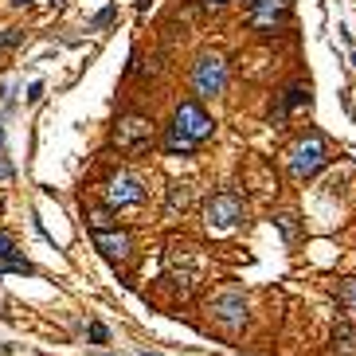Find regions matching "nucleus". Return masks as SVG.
Instances as JSON below:
<instances>
[{
  "instance_id": "nucleus-11",
  "label": "nucleus",
  "mask_w": 356,
  "mask_h": 356,
  "mask_svg": "<svg viewBox=\"0 0 356 356\" xmlns=\"http://www.w3.org/2000/svg\"><path fill=\"white\" fill-rule=\"evenodd\" d=\"M333 344H337L344 356H353V353H356V329L348 325V321H341V325L333 329Z\"/></svg>"
},
{
  "instance_id": "nucleus-18",
  "label": "nucleus",
  "mask_w": 356,
  "mask_h": 356,
  "mask_svg": "<svg viewBox=\"0 0 356 356\" xmlns=\"http://www.w3.org/2000/svg\"><path fill=\"white\" fill-rule=\"evenodd\" d=\"M114 16H118V8H114V4H110V8H102V12L94 16V20H90V28H106V24H110V20H114Z\"/></svg>"
},
{
  "instance_id": "nucleus-1",
  "label": "nucleus",
  "mask_w": 356,
  "mask_h": 356,
  "mask_svg": "<svg viewBox=\"0 0 356 356\" xmlns=\"http://www.w3.org/2000/svg\"><path fill=\"white\" fill-rule=\"evenodd\" d=\"M325 165H329V149H325V137L321 134H302L294 145H290V153H286V169H290L294 180L317 176Z\"/></svg>"
},
{
  "instance_id": "nucleus-14",
  "label": "nucleus",
  "mask_w": 356,
  "mask_h": 356,
  "mask_svg": "<svg viewBox=\"0 0 356 356\" xmlns=\"http://www.w3.org/2000/svg\"><path fill=\"white\" fill-rule=\"evenodd\" d=\"M188 196H192V185H169V211H185L188 208Z\"/></svg>"
},
{
  "instance_id": "nucleus-25",
  "label": "nucleus",
  "mask_w": 356,
  "mask_h": 356,
  "mask_svg": "<svg viewBox=\"0 0 356 356\" xmlns=\"http://www.w3.org/2000/svg\"><path fill=\"white\" fill-rule=\"evenodd\" d=\"M51 4H63V0H51Z\"/></svg>"
},
{
  "instance_id": "nucleus-12",
  "label": "nucleus",
  "mask_w": 356,
  "mask_h": 356,
  "mask_svg": "<svg viewBox=\"0 0 356 356\" xmlns=\"http://www.w3.org/2000/svg\"><path fill=\"white\" fill-rule=\"evenodd\" d=\"M282 102H286V110H302V106H309V86H302V83H294V86H286L282 90Z\"/></svg>"
},
{
  "instance_id": "nucleus-3",
  "label": "nucleus",
  "mask_w": 356,
  "mask_h": 356,
  "mask_svg": "<svg viewBox=\"0 0 356 356\" xmlns=\"http://www.w3.org/2000/svg\"><path fill=\"white\" fill-rule=\"evenodd\" d=\"M172 125L180 129V134H188L192 141H208L211 134H216V122L208 118V110L200 106V98H188L176 106V114H172Z\"/></svg>"
},
{
  "instance_id": "nucleus-21",
  "label": "nucleus",
  "mask_w": 356,
  "mask_h": 356,
  "mask_svg": "<svg viewBox=\"0 0 356 356\" xmlns=\"http://www.w3.org/2000/svg\"><path fill=\"white\" fill-rule=\"evenodd\" d=\"M231 0H204V8H211V12H220V8H227Z\"/></svg>"
},
{
  "instance_id": "nucleus-7",
  "label": "nucleus",
  "mask_w": 356,
  "mask_h": 356,
  "mask_svg": "<svg viewBox=\"0 0 356 356\" xmlns=\"http://www.w3.org/2000/svg\"><path fill=\"white\" fill-rule=\"evenodd\" d=\"M141 200H145V188H141V180L134 172H114L106 180V204L110 208H134Z\"/></svg>"
},
{
  "instance_id": "nucleus-8",
  "label": "nucleus",
  "mask_w": 356,
  "mask_h": 356,
  "mask_svg": "<svg viewBox=\"0 0 356 356\" xmlns=\"http://www.w3.org/2000/svg\"><path fill=\"white\" fill-rule=\"evenodd\" d=\"M211 313H216V321H223L227 329H239L247 317V302L239 290H227V294H220L216 302H211Z\"/></svg>"
},
{
  "instance_id": "nucleus-10",
  "label": "nucleus",
  "mask_w": 356,
  "mask_h": 356,
  "mask_svg": "<svg viewBox=\"0 0 356 356\" xmlns=\"http://www.w3.org/2000/svg\"><path fill=\"white\" fill-rule=\"evenodd\" d=\"M196 149H200V141H192L188 134H180L176 125L165 129V153H169V157H176V153H180V157H192Z\"/></svg>"
},
{
  "instance_id": "nucleus-17",
  "label": "nucleus",
  "mask_w": 356,
  "mask_h": 356,
  "mask_svg": "<svg viewBox=\"0 0 356 356\" xmlns=\"http://www.w3.org/2000/svg\"><path fill=\"white\" fill-rule=\"evenodd\" d=\"M4 258H20V255H16L12 235H4V231H0V262H4Z\"/></svg>"
},
{
  "instance_id": "nucleus-24",
  "label": "nucleus",
  "mask_w": 356,
  "mask_h": 356,
  "mask_svg": "<svg viewBox=\"0 0 356 356\" xmlns=\"http://www.w3.org/2000/svg\"><path fill=\"white\" fill-rule=\"evenodd\" d=\"M0 145H4V129H0Z\"/></svg>"
},
{
  "instance_id": "nucleus-16",
  "label": "nucleus",
  "mask_w": 356,
  "mask_h": 356,
  "mask_svg": "<svg viewBox=\"0 0 356 356\" xmlns=\"http://www.w3.org/2000/svg\"><path fill=\"white\" fill-rule=\"evenodd\" d=\"M86 223H90V231H110V211H106V208H94V211H90V216H86Z\"/></svg>"
},
{
  "instance_id": "nucleus-4",
  "label": "nucleus",
  "mask_w": 356,
  "mask_h": 356,
  "mask_svg": "<svg viewBox=\"0 0 356 356\" xmlns=\"http://www.w3.org/2000/svg\"><path fill=\"white\" fill-rule=\"evenodd\" d=\"M204 216H208V227H216V231H231L235 223L243 220V196H239V192H216V196L208 200Z\"/></svg>"
},
{
  "instance_id": "nucleus-2",
  "label": "nucleus",
  "mask_w": 356,
  "mask_h": 356,
  "mask_svg": "<svg viewBox=\"0 0 356 356\" xmlns=\"http://www.w3.org/2000/svg\"><path fill=\"white\" fill-rule=\"evenodd\" d=\"M192 90H196V98H220L223 90H227V63L220 55H200L192 63Z\"/></svg>"
},
{
  "instance_id": "nucleus-20",
  "label": "nucleus",
  "mask_w": 356,
  "mask_h": 356,
  "mask_svg": "<svg viewBox=\"0 0 356 356\" xmlns=\"http://www.w3.org/2000/svg\"><path fill=\"white\" fill-rule=\"evenodd\" d=\"M16 39H20V32H16V28H8V32H4V36H0V48H12Z\"/></svg>"
},
{
  "instance_id": "nucleus-9",
  "label": "nucleus",
  "mask_w": 356,
  "mask_h": 356,
  "mask_svg": "<svg viewBox=\"0 0 356 356\" xmlns=\"http://www.w3.org/2000/svg\"><path fill=\"white\" fill-rule=\"evenodd\" d=\"M94 247H98L106 258H125L134 251V239H129V231L110 227V231H94Z\"/></svg>"
},
{
  "instance_id": "nucleus-19",
  "label": "nucleus",
  "mask_w": 356,
  "mask_h": 356,
  "mask_svg": "<svg viewBox=\"0 0 356 356\" xmlns=\"http://www.w3.org/2000/svg\"><path fill=\"white\" fill-rule=\"evenodd\" d=\"M90 341H94V344H106V341H110L106 325H90Z\"/></svg>"
},
{
  "instance_id": "nucleus-5",
  "label": "nucleus",
  "mask_w": 356,
  "mask_h": 356,
  "mask_svg": "<svg viewBox=\"0 0 356 356\" xmlns=\"http://www.w3.org/2000/svg\"><path fill=\"white\" fill-rule=\"evenodd\" d=\"M290 12H294V0H258L255 8H251V32L274 36L290 20Z\"/></svg>"
},
{
  "instance_id": "nucleus-13",
  "label": "nucleus",
  "mask_w": 356,
  "mask_h": 356,
  "mask_svg": "<svg viewBox=\"0 0 356 356\" xmlns=\"http://www.w3.org/2000/svg\"><path fill=\"white\" fill-rule=\"evenodd\" d=\"M274 227L282 231L286 243H294L297 235H302V227H297V216H290V211H278V216H274Z\"/></svg>"
},
{
  "instance_id": "nucleus-23",
  "label": "nucleus",
  "mask_w": 356,
  "mask_h": 356,
  "mask_svg": "<svg viewBox=\"0 0 356 356\" xmlns=\"http://www.w3.org/2000/svg\"><path fill=\"white\" fill-rule=\"evenodd\" d=\"M12 4H16V8H24V4H32V0H12Z\"/></svg>"
},
{
  "instance_id": "nucleus-15",
  "label": "nucleus",
  "mask_w": 356,
  "mask_h": 356,
  "mask_svg": "<svg viewBox=\"0 0 356 356\" xmlns=\"http://www.w3.org/2000/svg\"><path fill=\"white\" fill-rule=\"evenodd\" d=\"M337 302H341L348 313H356V278H344V282L337 286Z\"/></svg>"
},
{
  "instance_id": "nucleus-6",
  "label": "nucleus",
  "mask_w": 356,
  "mask_h": 356,
  "mask_svg": "<svg viewBox=\"0 0 356 356\" xmlns=\"http://www.w3.org/2000/svg\"><path fill=\"white\" fill-rule=\"evenodd\" d=\"M149 141H153V122L141 118V114H129V118H122L114 125V145L125 149V153H134V149L149 145Z\"/></svg>"
},
{
  "instance_id": "nucleus-22",
  "label": "nucleus",
  "mask_w": 356,
  "mask_h": 356,
  "mask_svg": "<svg viewBox=\"0 0 356 356\" xmlns=\"http://www.w3.org/2000/svg\"><path fill=\"white\" fill-rule=\"evenodd\" d=\"M153 8V0H137V12H149Z\"/></svg>"
}]
</instances>
